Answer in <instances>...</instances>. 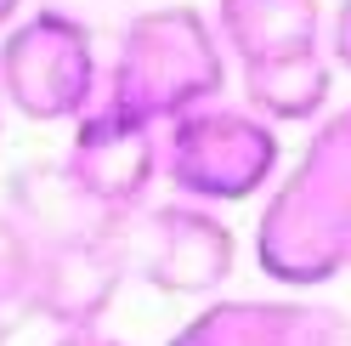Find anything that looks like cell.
I'll return each instance as SVG.
<instances>
[{
  "label": "cell",
  "mask_w": 351,
  "mask_h": 346,
  "mask_svg": "<svg viewBox=\"0 0 351 346\" xmlns=\"http://www.w3.org/2000/svg\"><path fill=\"white\" fill-rule=\"evenodd\" d=\"M323 51H328V62H335V69H346V74H351V0H340V6L328 12Z\"/></svg>",
  "instance_id": "4fadbf2b"
},
{
  "label": "cell",
  "mask_w": 351,
  "mask_h": 346,
  "mask_svg": "<svg viewBox=\"0 0 351 346\" xmlns=\"http://www.w3.org/2000/svg\"><path fill=\"white\" fill-rule=\"evenodd\" d=\"M255 267L289 290L351 273V102L328 108L295 170L272 182L255 216Z\"/></svg>",
  "instance_id": "6da1fadb"
},
{
  "label": "cell",
  "mask_w": 351,
  "mask_h": 346,
  "mask_svg": "<svg viewBox=\"0 0 351 346\" xmlns=\"http://www.w3.org/2000/svg\"><path fill=\"white\" fill-rule=\"evenodd\" d=\"M221 91H227V46L215 34V17H204L199 6L136 12L119 29L114 62L102 80V102H114L119 114L153 125V131L221 102Z\"/></svg>",
  "instance_id": "7a4b0ae2"
},
{
  "label": "cell",
  "mask_w": 351,
  "mask_h": 346,
  "mask_svg": "<svg viewBox=\"0 0 351 346\" xmlns=\"http://www.w3.org/2000/svg\"><path fill=\"white\" fill-rule=\"evenodd\" d=\"M51 346H130V341L108 335V330H74V335H57Z\"/></svg>",
  "instance_id": "5bb4252c"
},
{
  "label": "cell",
  "mask_w": 351,
  "mask_h": 346,
  "mask_svg": "<svg viewBox=\"0 0 351 346\" xmlns=\"http://www.w3.org/2000/svg\"><path fill=\"white\" fill-rule=\"evenodd\" d=\"M102 57L85 17L62 6H40L17 17L0 40V102L34 125L85 119L102 102Z\"/></svg>",
  "instance_id": "3957f363"
},
{
  "label": "cell",
  "mask_w": 351,
  "mask_h": 346,
  "mask_svg": "<svg viewBox=\"0 0 351 346\" xmlns=\"http://www.w3.org/2000/svg\"><path fill=\"white\" fill-rule=\"evenodd\" d=\"M0 114H6V102H0Z\"/></svg>",
  "instance_id": "2e32d148"
},
{
  "label": "cell",
  "mask_w": 351,
  "mask_h": 346,
  "mask_svg": "<svg viewBox=\"0 0 351 346\" xmlns=\"http://www.w3.org/2000/svg\"><path fill=\"white\" fill-rule=\"evenodd\" d=\"M17 12H23V0H0V29H12Z\"/></svg>",
  "instance_id": "9a60e30c"
},
{
  "label": "cell",
  "mask_w": 351,
  "mask_h": 346,
  "mask_svg": "<svg viewBox=\"0 0 351 346\" xmlns=\"http://www.w3.org/2000/svg\"><path fill=\"white\" fill-rule=\"evenodd\" d=\"M125 278H130V262H125V239H119V233L40 250L34 284H29V312L51 318L62 335L97 330L102 312L119 301Z\"/></svg>",
  "instance_id": "ba28073f"
},
{
  "label": "cell",
  "mask_w": 351,
  "mask_h": 346,
  "mask_svg": "<svg viewBox=\"0 0 351 346\" xmlns=\"http://www.w3.org/2000/svg\"><path fill=\"white\" fill-rule=\"evenodd\" d=\"M34 262H40L34 239L12 222L6 210H0V318H6V312H17V307H29Z\"/></svg>",
  "instance_id": "7c38bea8"
},
{
  "label": "cell",
  "mask_w": 351,
  "mask_h": 346,
  "mask_svg": "<svg viewBox=\"0 0 351 346\" xmlns=\"http://www.w3.org/2000/svg\"><path fill=\"white\" fill-rule=\"evenodd\" d=\"M215 34L244 69L289 51H317L328 34V12L323 0H215Z\"/></svg>",
  "instance_id": "30bf717a"
},
{
  "label": "cell",
  "mask_w": 351,
  "mask_h": 346,
  "mask_svg": "<svg viewBox=\"0 0 351 346\" xmlns=\"http://www.w3.org/2000/svg\"><path fill=\"white\" fill-rule=\"evenodd\" d=\"M0 335H6V330H0Z\"/></svg>",
  "instance_id": "e0dca14e"
},
{
  "label": "cell",
  "mask_w": 351,
  "mask_h": 346,
  "mask_svg": "<svg viewBox=\"0 0 351 346\" xmlns=\"http://www.w3.org/2000/svg\"><path fill=\"white\" fill-rule=\"evenodd\" d=\"M6 216L34 239V250H57V244H80V239H102L119 233L125 222L102 216L91 199L80 193V182L62 165H29L12 176V199Z\"/></svg>",
  "instance_id": "9c48e42d"
},
{
  "label": "cell",
  "mask_w": 351,
  "mask_h": 346,
  "mask_svg": "<svg viewBox=\"0 0 351 346\" xmlns=\"http://www.w3.org/2000/svg\"><path fill=\"white\" fill-rule=\"evenodd\" d=\"M62 170L80 182V193L102 216L130 222L147 210L153 182L165 176V131L119 114L114 102H97L85 119H74V142Z\"/></svg>",
  "instance_id": "8992f818"
},
{
  "label": "cell",
  "mask_w": 351,
  "mask_h": 346,
  "mask_svg": "<svg viewBox=\"0 0 351 346\" xmlns=\"http://www.w3.org/2000/svg\"><path fill=\"white\" fill-rule=\"evenodd\" d=\"M170 346H351V312L328 301H267V295H221L193 312Z\"/></svg>",
  "instance_id": "52a82bcc"
},
{
  "label": "cell",
  "mask_w": 351,
  "mask_h": 346,
  "mask_svg": "<svg viewBox=\"0 0 351 346\" xmlns=\"http://www.w3.org/2000/svg\"><path fill=\"white\" fill-rule=\"evenodd\" d=\"M283 165L278 125L250 114L244 102H210L199 114L165 125V182L187 205H244L272 193Z\"/></svg>",
  "instance_id": "277c9868"
},
{
  "label": "cell",
  "mask_w": 351,
  "mask_h": 346,
  "mask_svg": "<svg viewBox=\"0 0 351 346\" xmlns=\"http://www.w3.org/2000/svg\"><path fill=\"white\" fill-rule=\"evenodd\" d=\"M238 80H244V108L267 125H317L328 114V97H335V62L323 46L244 62Z\"/></svg>",
  "instance_id": "8fae6325"
},
{
  "label": "cell",
  "mask_w": 351,
  "mask_h": 346,
  "mask_svg": "<svg viewBox=\"0 0 351 346\" xmlns=\"http://www.w3.org/2000/svg\"><path fill=\"white\" fill-rule=\"evenodd\" d=\"M130 273H142V284L165 295H215L238 267V239L232 227L204 205L170 199L147 205L119 227Z\"/></svg>",
  "instance_id": "5b68a950"
}]
</instances>
